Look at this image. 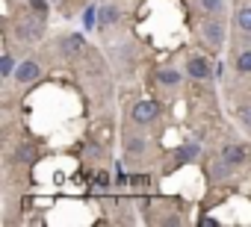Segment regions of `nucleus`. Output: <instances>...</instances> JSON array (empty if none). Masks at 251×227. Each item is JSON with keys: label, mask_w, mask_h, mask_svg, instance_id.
I'll use <instances>...</instances> for the list:
<instances>
[{"label": "nucleus", "mask_w": 251, "mask_h": 227, "mask_svg": "<svg viewBox=\"0 0 251 227\" xmlns=\"http://www.w3.org/2000/svg\"><path fill=\"white\" fill-rule=\"evenodd\" d=\"M154 118H157V103H154V100H139V103L133 106V121L148 124V121H154Z\"/></svg>", "instance_id": "nucleus-1"}, {"label": "nucleus", "mask_w": 251, "mask_h": 227, "mask_svg": "<svg viewBox=\"0 0 251 227\" xmlns=\"http://www.w3.org/2000/svg\"><path fill=\"white\" fill-rule=\"evenodd\" d=\"M42 74V68H39V62H33V59H27V62H21L18 68H15V80L24 86V83H33L36 77Z\"/></svg>", "instance_id": "nucleus-2"}, {"label": "nucleus", "mask_w": 251, "mask_h": 227, "mask_svg": "<svg viewBox=\"0 0 251 227\" xmlns=\"http://www.w3.org/2000/svg\"><path fill=\"white\" fill-rule=\"evenodd\" d=\"M42 30H45V27H42V21H39V18H27V21L18 27V36H21L24 42H36V39L42 36Z\"/></svg>", "instance_id": "nucleus-3"}, {"label": "nucleus", "mask_w": 251, "mask_h": 227, "mask_svg": "<svg viewBox=\"0 0 251 227\" xmlns=\"http://www.w3.org/2000/svg\"><path fill=\"white\" fill-rule=\"evenodd\" d=\"M186 71H189V77H195V80H204V77H210V65H207L201 56H192V59L186 62Z\"/></svg>", "instance_id": "nucleus-4"}, {"label": "nucleus", "mask_w": 251, "mask_h": 227, "mask_svg": "<svg viewBox=\"0 0 251 227\" xmlns=\"http://www.w3.org/2000/svg\"><path fill=\"white\" fill-rule=\"evenodd\" d=\"M204 39H207L210 45H222V39H225L222 24H219V21H207V24H204Z\"/></svg>", "instance_id": "nucleus-5"}, {"label": "nucleus", "mask_w": 251, "mask_h": 227, "mask_svg": "<svg viewBox=\"0 0 251 227\" xmlns=\"http://www.w3.org/2000/svg\"><path fill=\"white\" fill-rule=\"evenodd\" d=\"M222 159H225L227 165H239V162H245V151H242L239 145H225Z\"/></svg>", "instance_id": "nucleus-6"}, {"label": "nucleus", "mask_w": 251, "mask_h": 227, "mask_svg": "<svg viewBox=\"0 0 251 227\" xmlns=\"http://www.w3.org/2000/svg\"><path fill=\"white\" fill-rule=\"evenodd\" d=\"M198 154H201V148H198L195 142H192V145L186 142V145H180V148H177V162H189V159H195Z\"/></svg>", "instance_id": "nucleus-7"}, {"label": "nucleus", "mask_w": 251, "mask_h": 227, "mask_svg": "<svg viewBox=\"0 0 251 227\" xmlns=\"http://www.w3.org/2000/svg\"><path fill=\"white\" fill-rule=\"evenodd\" d=\"M236 27L245 30V33H251V9H239L236 12Z\"/></svg>", "instance_id": "nucleus-8"}, {"label": "nucleus", "mask_w": 251, "mask_h": 227, "mask_svg": "<svg viewBox=\"0 0 251 227\" xmlns=\"http://www.w3.org/2000/svg\"><path fill=\"white\" fill-rule=\"evenodd\" d=\"M118 15H121V12H118L115 6H103V9H100V24H115Z\"/></svg>", "instance_id": "nucleus-9"}, {"label": "nucleus", "mask_w": 251, "mask_h": 227, "mask_svg": "<svg viewBox=\"0 0 251 227\" xmlns=\"http://www.w3.org/2000/svg\"><path fill=\"white\" fill-rule=\"evenodd\" d=\"M95 21H100V12H95V6H89V9L83 12V27H86V30H92V27H95Z\"/></svg>", "instance_id": "nucleus-10"}, {"label": "nucleus", "mask_w": 251, "mask_h": 227, "mask_svg": "<svg viewBox=\"0 0 251 227\" xmlns=\"http://www.w3.org/2000/svg\"><path fill=\"white\" fill-rule=\"evenodd\" d=\"M160 83H166V86H177V83H180V74H177V71H166V68H163V71H160Z\"/></svg>", "instance_id": "nucleus-11"}, {"label": "nucleus", "mask_w": 251, "mask_h": 227, "mask_svg": "<svg viewBox=\"0 0 251 227\" xmlns=\"http://www.w3.org/2000/svg\"><path fill=\"white\" fill-rule=\"evenodd\" d=\"M0 74H3V77L15 74V62H12V56H9V53H3V59H0Z\"/></svg>", "instance_id": "nucleus-12"}, {"label": "nucleus", "mask_w": 251, "mask_h": 227, "mask_svg": "<svg viewBox=\"0 0 251 227\" xmlns=\"http://www.w3.org/2000/svg\"><path fill=\"white\" fill-rule=\"evenodd\" d=\"M80 45H83V39H80V36L65 39V53H77V50H80Z\"/></svg>", "instance_id": "nucleus-13"}, {"label": "nucleus", "mask_w": 251, "mask_h": 227, "mask_svg": "<svg viewBox=\"0 0 251 227\" xmlns=\"http://www.w3.org/2000/svg\"><path fill=\"white\" fill-rule=\"evenodd\" d=\"M236 68H239V71H251V50L239 53V59H236Z\"/></svg>", "instance_id": "nucleus-14"}, {"label": "nucleus", "mask_w": 251, "mask_h": 227, "mask_svg": "<svg viewBox=\"0 0 251 227\" xmlns=\"http://www.w3.org/2000/svg\"><path fill=\"white\" fill-rule=\"evenodd\" d=\"M239 121L251 130V106H242V109H239Z\"/></svg>", "instance_id": "nucleus-15"}, {"label": "nucleus", "mask_w": 251, "mask_h": 227, "mask_svg": "<svg viewBox=\"0 0 251 227\" xmlns=\"http://www.w3.org/2000/svg\"><path fill=\"white\" fill-rule=\"evenodd\" d=\"M201 6L210 9V12H216V9H222V0H201Z\"/></svg>", "instance_id": "nucleus-16"}, {"label": "nucleus", "mask_w": 251, "mask_h": 227, "mask_svg": "<svg viewBox=\"0 0 251 227\" xmlns=\"http://www.w3.org/2000/svg\"><path fill=\"white\" fill-rule=\"evenodd\" d=\"M30 6H33L36 12H42V15L48 12V3H45V0H30Z\"/></svg>", "instance_id": "nucleus-17"}, {"label": "nucleus", "mask_w": 251, "mask_h": 227, "mask_svg": "<svg viewBox=\"0 0 251 227\" xmlns=\"http://www.w3.org/2000/svg\"><path fill=\"white\" fill-rule=\"evenodd\" d=\"M130 151H145V142H130Z\"/></svg>", "instance_id": "nucleus-18"}]
</instances>
